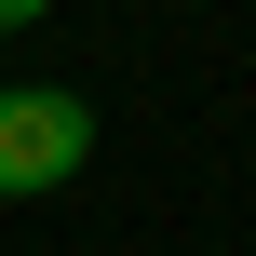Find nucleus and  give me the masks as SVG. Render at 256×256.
<instances>
[{"instance_id": "1", "label": "nucleus", "mask_w": 256, "mask_h": 256, "mask_svg": "<svg viewBox=\"0 0 256 256\" xmlns=\"http://www.w3.org/2000/svg\"><path fill=\"white\" fill-rule=\"evenodd\" d=\"M94 176V94L68 81H14L0 94V202H54Z\"/></svg>"}, {"instance_id": "2", "label": "nucleus", "mask_w": 256, "mask_h": 256, "mask_svg": "<svg viewBox=\"0 0 256 256\" xmlns=\"http://www.w3.org/2000/svg\"><path fill=\"white\" fill-rule=\"evenodd\" d=\"M40 14H54V0H0V40H14V27H40Z\"/></svg>"}]
</instances>
